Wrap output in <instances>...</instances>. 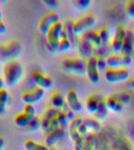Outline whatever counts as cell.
<instances>
[{"instance_id":"cell-1","label":"cell","mask_w":134,"mask_h":150,"mask_svg":"<svg viewBox=\"0 0 134 150\" xmlns=\"http://www.w3.org/2000/svg\"><path fill=\"white\" fill-rule=\"evenodd\" d=\"M24 75L23 65L18 61H11L4 67L3 79L9 87H14L21 81Z\"/></svg>"},{"instance_id":"cell-2","label":"cell","mask_w":134,"mask_h":150,"mask_svg":"<svg viewBox=\"0 0 134 150\" xmlns=\"http://www.w3.org/2000/svg\"><path fill=\"white\" fill-rule=\"evenodd\" d=\"M63 25L61 22L54 24L47 34V46L50 51H58L59 42L62 38Z\"/></svg>"},{"instance_id":"cell-3","label":"cell","mask_w":134,"mask_h":150,"mask_svg":"<svg viewBox=\"0 0 134 150\" xmlns=\"http://www.w3.org/2000/svg\"><path fill=\"white\" fill-rule=\"evenodd\" d=\"M62 69L68 74L82 75L86 73V65L84 61L78 59H67L62 63Z\"/></svg>"},{"instance_id":"cell-4","label":"cell","mask_w":134,"mask_h":150,"mask_svg":"<svg viewBox=\"0 0 134 150\" xmlns=\"http://www.w3.org/2000/svg\"><path fill=\"white\" fill-rule=\"evenodd\" d=\"M96 24V19L92 15H87V16L82 17L75 23H73V30L74 34L76 35L86 34L89 31V29H91L94 25Z\"/></svg>"},{"instance_id":"cell-5","label":"cell","mask_w":134,"mask_h":150,"mask_svg":"<svg viewBox=\"0 0 134 150\" xmlns=\"http://www.w3.org/2000/svg\"><path fill=\"white\" fill-rule=\"evenodd\" d=\"M129 77V70L125 68L110 69L105 73V79L109 83H119L125 81Z\"/></svg>"},{"instance_id":"cell-6","label":"cell","mask_w":134,"mask_h":150,"mask_svg":"<svg viewBox=\"0 0 134 150\" xmlns=\"http://www.w3.org/2000/svg\"><path fill=\"white\" fill-rule=\"evenodd\" d=\"M60 22V17L55 13H49L41 19L38 23V30L43 35H47L50 28Z\"/></svg>"},{"instance_id":"cell-7","label":"cell","mask_w":134,"mask_h":150,"mask_svg":"<svg viewBox=\"0 0 134 150\" xmlns=\"http://www.w3.org/2000/svg\"><path fill=\"white\" fill-rule=\"evenodd\" d=\"M106 60L108 67L114 69H119L121 67L123 68V67L130 65L132 63V57L131 56L126 55H114L108 57Z\"/></svg>"},{"instance_id":"cell-8","label":"cell","mask_w":134,"mask_h":150,"mask_svg":"<svg viewBox=\"0 0 134 150\" xmlns=\"http://www.w3.org/2000/svg\"><path fill=\"white\" fill-rule=\"evenodd\" d=\"M32 79L37 87L43 90H49L54 85L53 80L47 75H45L40 72L35 71L32 74Z\"/></svg>"},{"instance_id":"cell-9","label":"cell","mask_w":134,"mask_h":150,"mask_svg":"<svg viewBox=\"0 0 134 150\" xmlns=\"http://www.w3.org/2000/svg\"><path fill=\"white\" fill-rule=\"evenodd\" d=\"M45 96V90L38 87L33 89L32 91H27L22 95V100L25 104L34 105L42 100Z\"/></svg>"},{"instance_id":"cell-10","label":"cell","mask_w":134,"mask_h":150,"mask_svg":"<svg viewBox=\"0 0 134 150\" xmlns=\"http://www.w3.org/2000/svg\"><path fill=\"white\" fill-rule=\"evenodd\" d=\"M86 74L90 83L93 84H98L100 81V75L96 64V58L95 57H91L87 62Z\"/></svg>"},{"instance_id":"cell-11","label":"cell","mask_w":134,"mask_h":150,"mask_svg":"<svg viewBox=\"0 0 134 150\" xmlns=\"http://www.w3.org/2000/svg\"><path fill=\"white\" fill-rule=\"evenodd\" d=\"M66 100L71 110L74 112H78L82 110V104L79 101L77 93L72 89L68 91Z\"/></svg>"},{"instance_id":"cell-12","label":"cell","mask_w":134,"mask_h":150,"mask_svg":"<svg viewBox=\"0 0 134 150\" xmlns=\"http://www.w3.org/2000/svg\"><path fill=\"white\" fill-rule=\"evenodd\" d=\"M134 51V33L133 30H128L125 31L124 43L122 49V55L131 56Z\"/></svg>"},{"instance_id":"cell-13","label":"cell","mask_w":134,"mask_h":150,"mask_svg":"<svg viewBox=\"0 0 134 150\" xmlns=\"http://www.w3.org/2000/svg\"><path fill=\"white\" fill-rule=\"evenodd\" d=\"M64 135H65V131L62 127H60L49 132L47 134L46 140H45L46 145L48 148L51 147L60 142L64 137Z\"/></svg>"},{"instance_id":"cell-14","label":"cell","mask_w":134,"mask_h":150,"mask_svg":"<svg viewBox=\"0 0 134 150\" xmlns=\"http://www.w3.org/2000/svg\"><path fill=\"white\" fill-rule=\"evenodd\" d=\"M61 112L58 109H56L54 107H49L46 111H45L43 117L41 119L42 120V128L45 131H47V129L49 128V125L53 121V120L59 114V112Z\"/></svg>"},{"instance_id":"cell-15","label":"cell","mask_w":134,"mask_h":150,"mask_svg":"<svg viewBox=\"0 0 134 150\" xmlns=\"http://www.w3.org/2000/svg\"><path fill=\"white\" fill-rule=\"evenodd\" d=\"M125 31L126 30H125L124 28H122V27H120L117 29L115 37L113 38L112 44H111L112 49L115 52H119L122 51L125 37Z\"/></svg>"},{"instance_id":"cell-16","label":"cell","mask_w":134,"mask_h":150,"mask_svg":"<svg viewBox=\"0 0 134 150\" xmlns=\"http://www.w3.org/2000/svg\"><path fill=\"white\" fill-rule=\"evenodd\" d=\"M67 116H66V113L63 112H60L59 114L56 116L53 121L51 122V124L49 125V128L47 129L46 132L47 133H49L51 131H54L57 128H60L62 124H63L67 121Z\"/></svg>"},{"instance_id":"cell-17","label":"cell","mask_w":134,"mask_h":150,"mask_svg":"<svg viewBox=\"0 0 134 150\" xmlns=\"http://www.w3.org/2000/svg\"><path fill=\"white\" fill-rule=\"evenodd\" d=\"M104 103H105V105L108 110H110L114 112L119 113L123 110V105L112 96L107 98Z\"/></svg>"},{"instance_id":"cell-18","label":"cell","mask_w":134,"mask_h":150,"mask_svg":"<svg viewBox=\"0 0 134 150\" xmlns=\"http://www.w3.org/2000/svg\"><path fill=\"white\" fill-rule=\"evenodd\" d=\"M33 119H34V117H31L23 112L20 114L16 115V117L14 119V123L19 127H27Z\"/></svg>"},{"instance_id":"cell-19","label":"cell","mask_w":134,"mask_h":150,"mask_svg":"<svg viewBox=\"0 0 134 150\" xmlns=\"http://www.w3.org/2000/svg\"><path fill=\"white\" fill-rule=\"evenodd\" d=\"M99 105H100V102L94 97H90L88 98L86 103L87 111L92 114H96L97 112L99 110Z\"/></svg>"},{"instance_id":"cell-20","label":"cell","mask_w":134,"mask_h":150,"mask_svg":"<svg viewBox=\"0 0 134 150\" xmlns=\"http://www.w3.org/2000/svg\"><path fill=\"white\" fill-rule=\"evenodd\" d=\"M64 103H65L64 97L60 92H55L51 96V103L53 107L59 110L60 108L63 107V105H64Z\"/></svg>"},{"instance_id":"cell-21","label":"cell","mask_w":134,"mask_h":150,"mask_svg":"<svg viewBox=\"0 0 134 150\" xmlns=\"http://www.w3.org/2000/svg\"><path fill=\"white\" fill-rule=\"evenodd\" d=\"M8 100H9L8 91L6 88L0 90V115L3 114L6 112Z\"/></svg>"},{"instance_id":"cell-22","label":"cell","mask_w":134,"mask_h":150,"mask_svg":"<svg viewBox=\"0 0 134 150\" xmlns=\"http://www.w3.org/2000/svg\"><path fill=\"white\" fill-rule=\"evenodd\" d=\"M85 38L87 41H89L90 43H93L96 47L102 46V42H101V38L99 36V34L93 32L92 30H89L88 32L85 34Z\"/></svg>"},{"instance_id":"cell-23","label":"cell","mask_w":134,"mask_h":150,"mask_svg":"<svg viewBox=\"0 0 134 150\" xmlns=\"http://www.w3.org/2000/svg\"><path fill=\"white\" fill-rule=\"evenodd\" d=\"M83 124L87 127V128L89 130H91L95 132L100 131L101 128V124L98 120L96 119H93V118H86L83 120Z\"/></svg>"},{"instance_id":"cell-24","label":"cell","mask_w":134,"mask_h":150,"mask_svg":"<svg viewBox=\"0 0 134 150\" xmlns=\"http://www.w3.org/2000/svg\"><path fill=\"white\" fill-rule=\"evenodd\" d=\"M115 98H116L118 102L122 103V105H126L129 104L131 101V96L130 94L126 92V91H120V92H116L113 96H111Z\"/></svg>"},{"instance_id":"cell-25","label":"cell","mask_w":134,"mask_h":150,"mask_svg":"<svg viewBox=\"0 0 134 150\" xmlns=\"http://www.w3.org/2000/svg\"><path fill=\"white\" fill-rule=\"evenodd\" d=\"M26 150H49L46 145H41L32 140L27 141L24 144Z\"/></svg>"},{"instance_id":"cell-26","label":"cell","mask_w":134,"mask_h":150,"mask_svg":"<svg viewBox=\"0 0 134 150\" xmlns=\"http://www.w3.org/2000/svg\"><path fill=\"white\" fill-rule=\"evenodd\" d=\"M108 109L107 108L104 102H100V105H99V110L96 114V119L98 120H105L108 116Z\"/></svg>"},{"instance_id":"cell-27","label":"cell","mask_w":134,"mask_h":150,"mask_svg":"<svg viewBox=\"0 0 134 150\" xmlns=\"http://www.w3.org/2000/svg\"><path fill=\"white\" fill-rule=\"evenodd\" d=\"M40 128H42V120L38 117H34V119L31 121L30 124L27 127V129L28 131H32V132L38 131Z\"/></svg>"},{"instance_id":"cell-28","label":"cell","mask_w":134,"mask_h":150,"mask_svg":"<svg viewBox=\"0 0 134 150\" xmlns=\"http://www.w3.org/2000/svg\"><path fill=\"white\" fill-rule=\"evenodd\" d=\"M73 5L78 10H86L91 6L92 2L89 0H77L73 2Z\"/></svg>"},{"instance_id":"cell-29","label":"cell","mask_w":134,"mask_h":150,"mask_svg":"<svg viewBox=\"0 0 134 150\" xmlns=\"http://www.w3.org/2000/svg\"><path fill=\"white\" fill-rule=\"evenodd\" d=\"M82 124H83V120H82V118H75L71 122L70 125H69V128H68L69 133L78 131V127H79Z\"/></svg>"},{"instance_id":"cell-30","label":"cell","mask_w":134,"mask_h":150,"mask_svg":"<svg viewBox=\"0 0 134 150\" xmlns=\"http://www.w3.org/2000/svg\"><path fill=\"white\" fill-rule=\"evenodd\" d=\"M71 48V42L68 38H61L58 45V51L60 52H66L69 50Z\"/></svg>"},{"instance_id":"cell-31","label":"cell","mask_w":134,"mask_h":150,"mask_svg":"<svg viewBox=\"0 0 134 150\" xmlns=\"http://www.w3.org/2000/svg\"><path fill=\"white\" fill-rule=\"evenodd\" d=\"M63 30L65 31L66 35L70 42L74 39V30H73V23L71 22H67L65 27L63 28Z\"/></svg>"},{"instance_id":"cell-32","label":"cell","mask_w":134,"mask_h":150,"mask_svg":"<svg viewBox=\"0 0 134 150\" xmlns=\"http://www.w3.org/2000/svg\"><path fill=\"white\" fill-rule=\"evenodd\" d=\"M99 36L101 38L102 45H106L109 42V38H110V34L107 28H103L99 33Z\"/></svg>"},{"instance_id":"cell-33","label":"cell","mask_w":134,"mask_h":150,"mask_svg":"<svg viewBox=\"0 0 134 150\" xmlns=\"http://www.w3.org/2000/svg\"><path fill=\"white\" fill-rule=\"evenodd\" d=\"M94 143V135L93 134H89L87 136L85 142L83 150H93Z\"/></svg>"},{"instance_id":"cell-34","label":"cell","mask_w":134,"mask_h":150,"mask_svg":"<svg viewBox=\"0 0 134 150\" xmlns=\"http://www.w3.org/2000/svg\"><path fill=\"white\" fill-rule=\"evenodd\" d=\"M42 3L50 9H56L60 6V3L56 0H44L42 1Z\"/></svg>"},{"instance_id":"cell-35","label":"cell","mask_w":134,"mask_h":150,"mask_svg":"<svg viewBox=\"0 0 134 150\" xmlns=\"http://www.w3.org/2000/svg\"><path fill=\"white\" fill-rule=\"evenodd\" d=\"M125 11H126V13L129 17L134 19V0L127 2Z\"/></svg>"},{"instance_id":"cell-36","label":"cell","mask_w":134,"mask_h":150,"mask_svg":"<svg viewBox=\"0 0 134 150\" xmlns=\"http://www.w3.org/2000/svg\"><path fill=\"white\" fill-rule=\"evenodd\" d=\"M96 64H97V68L99 70H104L108 67L107 60L103 56H99L98 58L96 59Z\"/></svg>"},{"instance_id":"cell-37","label":"cell","mask_w":134,"mask_h":150,"mask_svg":"<svg viewBox=\"0 0 134 150\" xmlns=\"http://www.w3.org/2000/svg\"><path fill=\"white\" fill-rule=\"evenodd\" d=\"M24 112L29 115V116H31V117H36L35 116V114H36V110H35V106L33 105H31V104H26L24 110Z\"/></svg>"},{"instance_id":"cell-38","label":"cell","mask_w":134,"mask_h":150,"mask_svg":"<svg viewBox=\"0 0 134 150\" xmlns=\"http://www.w3.org/2000/svg\"><path fill=\"white\" fill-rule=\"evenodd\" d=\"M7 31V28L6 23L3 21V15L2 10L0 9V35H4Z\"/></svg>"},{"instance_id":"cell-39","label":"cell","mask_w":134,"mask_h":150,"mask_svg":"<svg viewBox=\"0 0 134 150\" xmlns=\"http://www.w3.org/2000/svg\"><path fill=\"white\" fill-rule=\"evenodd\" d=\"M75 150H83L85 145V138L81 136V138L75 142Z\"/></svg>"},{"instance_id":"cell-40","label":"cell","mask_w":134,"mask_h":150,"mask_svg":"<svg viewBox=\"0 0 134 150\" xmlns=\"http://www.w3.org/2000/svg\"><path fill=\"white\" fill-rule=\"evenodd\" d=\"M88 131H89V129L87 128V127L84 124H82V125L78 127V132L79 133L80 135H81V134H82V135L86 134Z\"/></svg>"},{"instance_id":"cell-41","label":"cell","mask_w":134,"mask_h":150,"mask_svg":"<svg viewBox=\"0 0 134 150\" xmlns=\"http://www.w3.org/2000/svg\"><path fill=\"white\" fill-rule=\"evenodd\" d=\"M66 116H67V119L70 120L72 121L73 120L75 119V112L70 110V111H68L67 113H66Z\"/></svg>"},{"instance_id":"cell-42","label":"cell","mask_w":134,"mask_h":150,"mask_svg":"<svg viewBox=\"0 0 134 150\" xmlns=\"http://www.w3.org/2000/svg\"><path fill=\"white\" fill-rule=\"evenodd\" d=\"M6 82H5L4 79L2 77H0V90L5 89V86H6Z\"/></svg>"},{"instance_id":"cell-43","label":"cell","mask_w":134,"mask_h":150,"mask_svg":"<svg viewBox=\"0 0 134 150\" xmlns=\"http://www.w3.org/2000/svg\"><path fill=\"white\" fill-rule=\"evenodd\" d=\"M5 146V140L2 137H0V150H3Z\"/></svg>"},{"instance_id":"cell-44","label":"cell","mask_w":134,"mask_h":150,"mask_svg":"<svg viewBox=\"0 0 134 150\" xmlns=\"http://www.w3.org/2000/svg\"><path fill=\"white\" fill-rule=\"evenodd\" d=\"M128 85L134 90V79H130L128 81Z\"/></svg>"},{"instance_id":"cell-45","label":"cell","mask_w":134,"mask_h":150,"mask_svg":"<svg viewBox=\"0 0 134 150\" xmlns=\"http://www.w3.org/2000/svg\"><path fill=\"white\" fill-rule=\"evenodd\" d=\"M0 74H1V67H0Z\"/></svg>"}]
</instances>
